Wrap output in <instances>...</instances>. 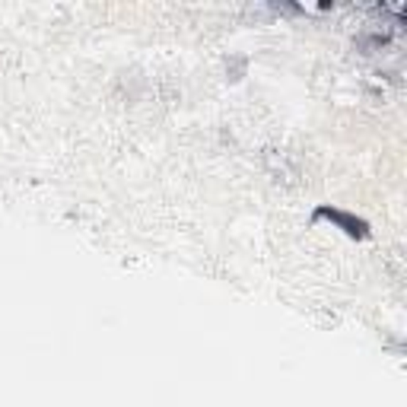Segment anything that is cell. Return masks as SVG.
<instances>
[{"instance_id": "6da1fadb", "label": "cell", "mask_w": 407, "mask_h": 407, "mask_svg": "<svg viewBox=\"0 0 407 407\" xmlns=\"http://www.w3.org/2000/svg\"><path fill=\"white\" fill-rule=\"evenodd\" d=\"M318 216H328V220H334L337 226H344V233H350V236H366V229H369L363 220L341 213V210H318Z\"/></svg>"}]
</instances>
